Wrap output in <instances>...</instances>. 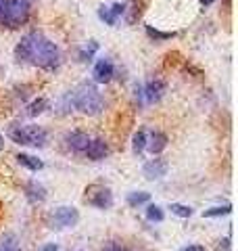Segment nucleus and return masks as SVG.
<instances>
[{"label": "nucleus", "mask_w": 238, "mask_h": 251, "mask_svg": "<svg viewBox=\"0 0 238 251\" xmlns=\"http://www.w3.org/2000/svg\"><path fill=\"white\" fill-rule=\"evenodd\" d=\"M136 92L144 99V103L153 105V103H159L163 99V94L167 92V84L163 80H150L148 84H144L142 88H136Z\"/></svg>", "instance_id": "0eeeda50"}, {"label": "nucleus", "mask_w": 238, "mask_h": 251, "mask_svg": "<svg viewBox=\"0 0 238 251\" xmlns=\"http://www.w3.org/2000/svg\"><path fill=\"white\" fill-rule=\"evenodd\" d=\"M169 209H171V214L178 216V218H190V216H192V207L182 205V203H171Z\"/></svg>", "instance_id": "b1692460"}, {"label": "nucleus", "mask_w": 238, "mask_h": 251, "mask_svg": "<svg viewBox=\"0 0 238 251\" xmlns=\"http://www.w3.org/2000/svg\"><path fill=\"white\" fill-rule=\"evenodd\" d=\"M65 143L73 153H84L86 147H88V143H90V136L86 134L84 130H73L71 134L65 136Z\"/></svg>", "instance_id": "f8f14e48"}, {"label": "nucleus", "mask_w": 238, "mask_h": 251, "mask_svg": "<svg viewBox=\"0 0 238 251\" xmlns=\"http://www.w3.org/2000/svg\"><path fill=\"white\" fill-rule=\"evenodd\" d=\"M230 211H232V205H217V207L205 209V211H203V218H217V216H228Z\"/></svg>", "instance_id": "4be33fe9"}, {"label": "nucleus", "mask_w": 238, "mask_h": 251, "mask_svg": "<svg viewBox=\"0 0 238 251\" xmlns=\"http://www.w3.org/2000/svg\"><path fill=\"white\" fill-rule=\"evenodd\" d=\"M96 50H98V42L90 40L82 50H79V61H84V63H86V61H92V57L96 54Z\"/></svg>", "instance_id": "aec40b11"}, {"label": "nucleus", "mask_w": 238, "mask_h": 251, "mask_svg": "<svg viewBox=\"0 0 238 251\" xmlns=\"http://www.w3.org/2000/svg\"><path fill=\"white\" fill-rule=\"evenodd\" d=\"M79 222V211L75 207L63 205L57 207L54 211H50L48 218H46V224L52 230H65V228H73V226Z\"/></svg>", "instance_id": "39448f33"}, {"label": "nucleus", "mask_w": 238, "mask_h": 251, "mask_svg": "<svg viewBox=\"0 0 238 251\" xmlns=\"http://www.w3.org/2000/svg\"><path fill=\"white\" fill-rule=\"evenodd\" d=\"M132 149H134V153H136V155H140V153L146 149V132H144V130H138L136 134H134V138H132Z\"/></svg>", "instance_id": "6ab92c4d"}, {"label": "nucleus", "mask_w": 238, "mask_h": 251, "mask_svg": "<svg viewBox=\"0 0 238 251\" xmlns=\"http://www.w3.org/2000/svg\"><path fill=\"white\" fill-rule=\"evenodd\" d=\"M102 251H121V249H119V247L115 245V243H109V245H107L105 249H102Z\"/></svg>", "instance_id": "bb28decb"}, {"label": "nucleus", "mask_w": 238, "mask_h": 251, "mask_svg": "<svg viewBox=\"0 0 238 251\" xmlns=\"http://www.w3.org/2000/svg\"><path fill=\"white\" fill-rule=\"evenodd\" d=\"M17 161H19V166L27 168V170H31V172H40V170L44 168V163L40 161L38 157L29 155V153H19V155H17Z\"/></svg>", "instance_id": "2eb2a0df"}, {"label": "nucleus", "mask_w": 238, "mask_h": 251, "mask_svg": "<svg viewBox=\"0 0 238 251\" xmlns=\"http://www.w3.org/2000/svg\"><path fill=\"white\" fill-rule=\"evenodd\" d=\"M25 197L29 203H34V205L36 203H44L46 201V188L40 182H36V180H31V182L25 184Z\"/></svg>", "instance_id": "ddd939ff"}, {"label": "nucleus", "mask_w": 238, "mask_h": 251, "mask_svg": "<svg viewBox=\"0 0 238 251\" xmlns=\"http://www.w3.org/2000/svg\"><path fill=\"white\" fill-rule=\"evenodd\" d=\"M29 0H2L0 4V23L6 27H21L29 19Z\"/></svg>", "instance_id": "7ed1b4c3"}, {"label": "nucleus", "mask_w": 238, "mask_h": 251, "mask_svg": "<svg viewBox=\"0 0 238 251\" xmlns=\"http://www.w3.org/2000/svg\"><path fill=\"white\" fill-rule=\"evenodd\" d=\"M84 155L88 157L90 161H102L109 155V145L102 138H90L88 147H86Z\"/></svg>", "instance_id": "9d476101"}, {"label": "nucleus", "mask_w": 238, "mask_h": 251, "mask_svg": "<svg viewBox=\"0 0 238 251\" xmlns=\"http://www.w3.org/2000/svg\"><path fill=\"white\" fill-rule=\"evenodd\" d=\"M0 4H2V0H0Z\"/></svg>", "instance_id": "c756f323"}, {"label": "nucleus", "mask_w": 238, "mask_h": 251, "mask_svg": "<svg viewBox=\"0 0 238 251\" xmlns=\"http://www.w3.org/2000/svg\"><path fill=\"white\" fill-rule=\"evenodd\" d=\"M123 13H125V4L123 2H113L111 6H100L98 17H100V21H105L107 25H115Z\"/></svg>", "instance_id": "9b49d317"}, {"label": "nucleus", "mask_w": 238, "mask_h": 251, "mask_svg": "<svg viewBox=\"0 0 238 251\" xmlns=\"http://www.w3.org/2000/svg\"><path fill=\"white\" fill-rule=\"evenodd\" d=\"M146 218H148V222H163L165 211L159 205H148L146 207Z\"/></svg>", "instance_id": "5701e85b"}, {"label": "nucleus", "mask_w": 238, "mask_h": 251, "mask_svg": "<svg viewBox=\"0 0 238 251\" xmlns=\"http://www.w3.org/2000/svg\"><path fill=\"white\" fill-rule=\"evenodd\" d=\"M146 34H148V38H153V40H157V42H165V40H171L173 36V31H159V29H153V27H146Z\"/></svg>", "instance_id": "412c9836"}, {"label": "nucleus", "mask_w": 238, "mask_h": 251, "mask_svg": "<svg viewBox=\"0 0 238 251\" xmlns=\"http://www.w3.org/2000/svg\"><path fill=\"white\" fill-rule=\"evenodd\" d=\"M142 174L146 176V180H159L167 174V161L163 157H157V159H150L144 163L142 168Z\"/></svg>", "instance_id": "6e6552de"}, {"label": "nucleus", "mask_w": 238, "mask_h": 251, "mask_svg": "<svg viewBox=\"0 0 238 251\" xmlns=\"http://www.w3.org/2000/svg\"><path fill=\"white\" fill-rule=\"evenodd\" d=\"M180 251H205L203 245H198V243H192V245H186V247H182Z\"/></svg>", "instance_id": "393cba45"}, {"label": "nucleus", "mask_w": 238, "mask_h": 251, "mask_svg": "<svg viewBox=\"0 0 238 251\" xmlns=\"http://www.w3.org/2000/svg\"><path fill=\"white\" fill-rule=\"evenodd\" d=\"M69 103L84 115H98L105 109V99L94 84H79V88L69 94Z\"/></svg>", "instance_id": "f03ea898"}, {"label": "nucleus", "mask_w": 238, "mask_h": 251, "mask_svg": "<svg viewBox=\"0 0 238 251\" xmlns=\"http://www.w3.org/2000/svg\"><path fill=\"white\" fill-rule=\"evenodd\" d=\"M40 251H59V245L57 243H46V245H42Z\"/></svg>", "instance_id": "a878e982"}, {"label": "nucleus", "mask_w": 238, "mask_h": 251, "mask_svg": "<svg viewBox=\"0 0 238 251\" xmlns=\"http://www.w3.org/2000/svg\"><path fill=\"white\" fill-rule=\"evenodd\" d=\"M2 147H4V138H2V136H0V149H2Z\"/></svg>", "instance_id": "c85d7f7f"}, {"label": "nucleus", "mask_w": 238, "mask_h": 251, "mask_svg": "<svg viewBox=\"0 0 238 251\" xmlns=\"http://www.w3.org/2000/svg\"><path fill=\"white\" fill-rule=\"evenodd\" d=\"M86 201L96 209H109V207H113V193H111L109 186L92 184L86 188Z\"/></svg>", "instance_id": "423d86ee"}, {"label": "nucleus", "mask_w": 238, "mask_h": 251, "mask_svg": "<svg viewBox=\"0 0 238 251\" xmlns=\"http://www.w3.org/2000/svg\"><path fill=\"white\" fill-rule=\"evenodd\" d=\"M94 82H98V84H109L111 80H113V75H115V65L111 63L109 59H100L96 65H94Z\"/></svg>", "instance_id": "1a4fd4ad"}, {"label": "nucleus", "mask_w": 238, "mask_h": 251, "mask_svg": "<svg viewBox=\"0 0 238 251\" xmlns=\"http://www.w3.org/2000/svg\"><path fill=\"white\" fill-rule=\"evenodd\" d=\"M15 59L19 63H27V65L52 72L61 63V50H59V46L52 40H48L44 34L31 31V34L23 36L19 44L15 46Z\"/></svg>", "instance_id": "f257e3e1"}, {"label": "nucleus", "mask_w": 238, "mask_h": 251, "mask_svg": "<svg viewBox=\"0 0 238 251\" xmlns=\"http://www.w3.org/2000/svg\"><path fill=\"white\" fill-rule=\"evenodd\" d=\"M148 201H150V193H144V191H134V193L128 195V205L130 207H140Z\"/></svg>", "instance_id": "a211bd4d"}, {"label": "nucleus", "mask_w": 238, "mask_h": 251, "mask_svg": "<svg viewBox=\"0 0 238 251\" xmlns=\"http://www.w3.org/2000/svg\"><path fill=\"white\" fill-rule=\"evenodd\" d=\"M215 0H201V4H205V6H209V4H213Z\"/></svg>", "instance_id": "cd10ccee"}, {"label": "nucleus", "mask_w": 238, "mask_h": 251, "mask_svg": "<svg viewBox=\"0 0 238 251\" xmlns=\"http://www.w3.org/2000/svg\"><path fill=\"white\" fill-rule=\"evenodd\" d=\"M9 138L17 145L25 147H44L48 140V132L40 126H17L9 132Z\"/></svg>", "instance_id": "20e7f679"}, {"label": "nucleus", "mask_w": 238, "mask_h": 251, "mask_svg": "<svg viewBox=\"0 0 238 251\" xmlns=\"http://www.w3.org/2000/svg\"><path fill=\"white\" fill-rule=\"evenodd\" d=\"M48 107H50L48 100H46L44 97H40V99L34 100V103H29V105H27V111H25V113H27L29 117H36V115H40V113H44Z\"/></svg>", "instance_id": "f3484780"}, {"label": "nucleus", "mask_w": 238, "mask_h": 251, "mask_svg": "<svg viewBox=\"0 0 238 251\" xmlns=\"http://www.w3.org/2000/svg\"><path fill=\"white\" fill-rule=\"evenodd\" d=\"M165 147H167V134H163V132H153L150 136H146V149H148V153L159 155Z\"/></svg>", "instance_id": "4468645a"}, {"label": "nucleus", "mask_w": 238, "mask_h": 251, "mask_svg": "<svg viewBox=\"0 0 238 251\" xmlns=\"http://www.w3.org/2000/svg\"><path fill=\"white\" fill-rule=\"evenodd\" d=\"M0 251H21V245H19V239L15 234H2L0 237Z\"/></svg>", "instance_id": "dca6fc26"}]
</instances>
